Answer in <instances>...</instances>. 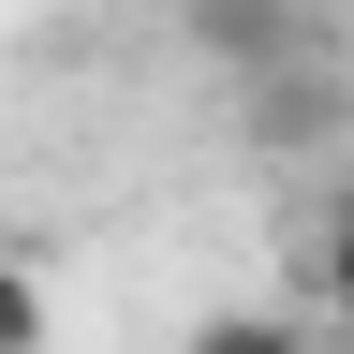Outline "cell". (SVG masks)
<instances>
[{
  "label": "cell",
  "instance_id": "cell-1",
  "mask_svg": "<svg viewBox=\"0 0 354 354\" xmlns=\"http://www.w3.org/2000/svg\"><path fill=\"white\" fill-rule=\"evenodd\" d=\"M339 104H354V88H339L325 59H251V88H236L251 148H325V133H339Z\"/></svg>",
  "mask_w": 354,
  "mask_h": 354
},
{
  "label": "cell",
  "instance_id": "cell-2",
  "mask_svg": "<svg viewBox=\"0 0 354 354\" xmlns=\"http://www.w3.org/2000/svg\"><path fill=\"white\" fill-rule=\"evenodd\" d=\"M310 295L339 310V339H354V177L325 192V236H310Z\"/></svg>",
  "mask_w": 354,
  "mask_h": 354
},
{
  "label": "cell",
  "instance_id": "cell-3",
  "mask_svg": "<svg viewBox=\"0 0 354 354\" xmlns=\"http://www.w3.org/2000/svg\"><path fill=\"white\" fill-rule=\"evenodd\" d=\"M177 354H310V339H295V325H266V310H221V325H192Z\"/></svg>",
  "mask_w": 354,
  "mask_h": 354
},
{
  "label": "cell",
  "instance_id": "cell-4",
  "mask_svg": "<svg viewBox=\"0 0 354 354\" xmlns=\"http://www.w3.org/2000/svg\"><path fill=\"white\" fill-rule=\"evenodd\" d=\"M0 354H44V281L0 251Z\"/></svg>",
  "mask_w": 354,
  "mask_h": 354
},
{
  "label": "cell",
  "instance_id": "cell-5",
  "mask_svg": "<svg viewBox=\"0 0 354 354\" xmlns=\"http://www.w3.org/2000/svg\"><path fill=\"white\" fill-rule=\"evenodd\" d=\"M310 354H354V339H310Z\"/></svg>",
  "mask_w": 354,
  "mask_h": 354
}]
</instances>
